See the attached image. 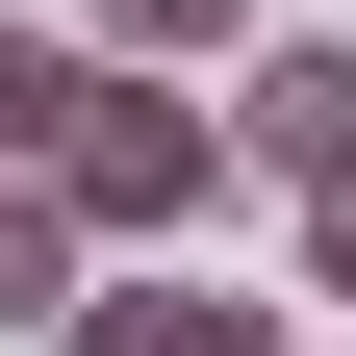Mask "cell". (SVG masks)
<instances>
[{
	"label": "cell",
	"mask_w": 356,
	"mask_h": 356,
	"mask_svg": "<svg viewBox=\"0 0 356 356\" xmlns=\"http://www.w3.org/2000/svg\"><path fill=\"white\" fill-rule=\"evenodd\" d=\"M204 127H229V178H305V204H331L356 178V51H254Z\"/></svg>",
	"instance_id": "obj_2"
},
{
	"label": "cell",
	"mask_w": 356,
	"mask_h": 356,
	"mask_svg": "<svg viewBox=\"0 0 356 356\" xmlns=\"http://www.w3.org/2000/svg\"><path fill=\"white\" fill-rule=\"evenodd\" d=\"M51 356H280V305H204V280H76Z\"/></svg>",
	"instance_id": "obj_3"
},
{
	"label": "cell",
	"mask_w": 356,
	"mask_h": 356,
	"mask_svg": "<svg viewBox=\"0 0 356 356\" xmlns=\"http://www.w3.org/2000/svg\"><path fill=\"white\" fill-rule=\"evenodd\" d=\"M26 204H51L76 254H204V229H229V127L178 102L153 51H76V102H51V153H26Z\"/></svg>",
	"instance_id": "obj_1"
},
{
	"label": "cell",
	"mask_w": 356,
	"mask_h": 356,
	"mask_svg": "<svg viewBox=\"0 0 356 356\" xmlns=\"http://www.w3.org/2000/svg\"><path fill=\"white\" fill-rule=\"evenodd\" d=\"M280 356H305V331H280ZM331 356H356V331H331Z\"/></svg>",
	"instance_id": "obj_8"
},
{
	"label": "cell",
	"mask_w": 356,
	"mask_h": 356,
	"mask_svg": "<svg viewBox=\"0 0 356 356\" xmlns=\"http://www.w3.org/2000/svg\"><path fill=\"white\" fill-rule=\"evenodd\" d=\"M51 305H76V229L26 204V178H0V331H51Z\"/></svg>",
	"instance_id": "obj_5"
},
{
	"label": "cell",
	"mask_w": 356,
	"mask_h": 356,
	"mask_svg": "<svg viewBox=\"0 0 356 356\" xmlns=\"http://www.w3.org/2000/svg\"><path fill=\"white\" fill-rule=\"evenodd\" d=\"M51 102H76V26H26V0H0V178L51 153Z\"/></svg>",
	"instance_id": "obj_4"
},
{
	"label": "cell",
	"mask_w": 356,
	"mask_h": 356,
	"mask_svg": "<svg viewBox=\"0 0 356 356\" xmlns=\"http://www.w3.org/2000/svg\"><path fill=\"white\" fill-rule=\"evenodd\" d=\"M305 305H356V178H331V204H305Z\"/></svg>",
	"instance_id": "obj_7"
},
{
	"label": "cell",
	"mask_w": 356,
	"mask_h": 356,
	"mask_svg": "<svg viewBox=\"0 0 356 356\" xmlns=\"http://www.w3.org/2000/svg\"><path fill=\"white\" fill-rule=\"evenodd\" d=\"M229 26H254V0H102L76 51H153V76H178V51H229Z\"/></svg>",
	"instance_id": "obj_6"
}]
</instances>
